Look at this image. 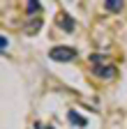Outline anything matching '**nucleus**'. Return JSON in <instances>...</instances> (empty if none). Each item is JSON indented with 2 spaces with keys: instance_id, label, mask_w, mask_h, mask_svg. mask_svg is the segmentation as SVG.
Instances as JSON below:
<instances>
[{
  "instance_id": "6e6552de",
  "label": "nucleus",
  "mask_w": 127,
  "mask_h": 129,
  "mask_svg": "<svg viewBox=\"0 0 127 129\" xmlns=\"http://www.w3.org/2000/svg\"><path fill=\"white\" fill-rule=\"evenodd\" d=\"M0 46H3V53H7V46H9V42H7V37H5V35L0 37Z\"/></svg>"
},
{
  "instance_id": "39448f33",
  "label": "nucleus",
  "mask_w": 127,
  "mask_h": 129,
  "mask_svg": "<svg viewBox=\"0 0 127 129\" xmlns=\"http://www.w3.org/2000/svg\"><path fill=\"white\" fill-rule=\"evenodd\" d=\"M104 7L109 12H120L122 9V0H104Z\"/></svg>"
},
{
  "instance_id": "f257e3e1",
  "label": "nucleus",
  "mask_w": 127,
  "mask_h": 129,
  "mask_svg": "<svg viewBox=\"0 0 127 129\" xmlns=\"http://www.w3.org/2000/svg\"><path fill=\"white\" fill-rule=\"evenodd\" d=\"M49 58L56 60V62H72L76 58V48H72V46H53L49 51Z\"/></svg>"
},
{
  "instance_id": "423d86ee",
  "label": "nucleus",
  "mask_w": 127,
  "mask_h": 129,
  "mask_svg": "<svg viewBox=\"0 0 127 129\" xmlns=\"http://www.w3.org/2000/svg\"><path fill=\"white\" fill-rule=\"evenodd\" d=\"M39 28H42V19H30V25H26V32L28 35H35Z\"/></svg>"
},
{
  "instance_id": "0eeeda50",
  "label": "nucleus",
  "mask_w": 127,
  "mask_h": 129,
  "mask_svg": "<svg viewBox=\"0 0 127 129\" xmlns=\"http://www.w3.org/2000/svg\"><path fill=\"white\" fill-rule=\"evenodd\" d=\"M26 9H28V14H37V12L42 9V5L37 3V0H30V3H28V7H26Z\"/></svg>"
},
{
  "instance_id": "20e7f679",
  "label": "nucleus",
  "mask_w": 127,
  "mask_h": 129,
  "mask_svg": "<svg viewBox=\"0 0 127 129\" xmlns=\"http://www.w3.org/2000/svg\"><path fill=\"white\" fill-rule=\"evenodd\" d=\"M67 118H69V122H72V124H76V127H86V124H88V122H86V118H81L76 111H69V113H67Z\"/></svg>"
},
{
  "instance_id": "7ed1b4c3",
  "label": "nucleus",
  "mask_w": 127,
  "mask_h": 129,
  "mask_svg": "<svg viewBox=\"0 0 127 129\" xmlns=\"http://www.w3.org/2000/svg\"><path fill=\"white\" fill-rule=\"evenodd\" d=\"M58 25H60L62 30H67V32L74 30V21H72V16H67V14H60V16H58Z\"/></svg>"
},
{
  "instance_id": "f03ea898",
  "label": "nucleus",
  "mask_w": 127,
  "mask_h": 129,
  "mask_svg": "<svg viewBox=\"0 0 127 129\" xmlns=\"http://www.w3.org/2000/svg\"><path fill=\"white\" fill-rule=\"evenodd\" d=\"M92 74L97 76V78H104V81H111V78H116L118 74V67L116 64H97V67H92Z\"/></svg>"
},
{
  "instance_id": "1a4fd4ad",
  "label": "nucleus",
  "mask_w": 127,
  "mask_h": 129,
  "mask_svg": "<svg viewBox=\"0 0 127 129\" xmlns=\"http://www.w3.org/2000/svg\"><path fill=\"white\" fill-rule=\"evenodd\" d=\"M37 129H53V127H42V124H37Z\"/></svg>"
}]
</instances>
